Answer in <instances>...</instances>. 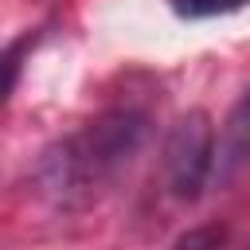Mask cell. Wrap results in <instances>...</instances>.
<instances>
[{"mask_svg":"<svg viewBox=\"0 0 250 250\" xmlns=\"http://www.w3.org/2000/svg\"><path fill=\"white\" fill-rule=\"evenodd\" d=\"M148 141V117L133 105H117L86 121L78 133L55 141L35 164V188L62 211L102 199Z\"/></svg>","mask_w":250,"mask_h":250,"instance_id":"cell-1","label":"cell"},{"mask_svg":"<svg viewBox=\"0 0 250 250\" xmlns=\"http://www.w3.org/2000/svg\"><path fill=\"white\" fill-rule=\"evenodd\" d=\"M215 168V129L203 109H188L164 141V184L176 203H195L211 184Z\"/></svg>","mask_w":250,"mask_h":250,"instance_id":"cell-2","label":"cell"},{"mask_svg":"<svg viewBox=\"0 0 250 250\" xmlns=\"http://www.w3.org/2000/svg\"><path fill=\"white\" fill-rule=\"evenodd\" d=\"M250 168V90L234 102V109L227 113L219 137H215V168H211V184L227 188L234 184L242 172Z\"/></svg>","mask_w":250,"mask_h":250,"instance_id":"cell-3","label":"cell"},{"mask_svg":"<svg viewBox=\"0 0 250 250\" xmlns=\"http://www.w3.org/2000/svg\"><path fill=\"white\" fill-rule=\"evenodd\" d=\"M250 0H168V8L184 20H211V16H227L246 8Z\"/></svg>","mask_w":250,"mask_h":250,"instance_id":"cell-4","label":"cell"}]
</instances>
